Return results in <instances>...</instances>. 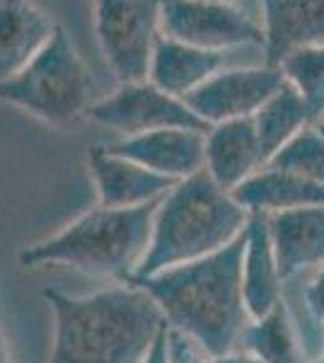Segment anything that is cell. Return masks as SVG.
Masks as SVG:
<instances>
[{
  "instance_id": "52a82bcc",
  "label": "cell",
  "mask_w": 324,
  "mask_h": 363,
  "mask_svg": "<svg viewBox=\"0 0 324 363\" xmlns=\"http://www.w3.org/2000/svg\"><path fill=\"white\" fill-rule=\"evenodd\" d=\"M162 37L203 51L267 46L264 27L230 0H162Z\"/></svg>"
},
{
  "instance_id": "484cf974",
  "label": "cell",
  "mask_w": 324,
  "mask_h": 363,
  "mask_svg": "<svg viewBox=\"0 0 324 363\" xmlns=\"http://www.w3.org/2000/svg\"><path fill=\"white\" fill-rule=\"evenodd\" d=\"M211 363H262V361H259L255 354H250V351L235 349L223 356H211Z\"/></svg>"
},
{
  "instance_id": "2e32d148",
  "label": "cell",
  "mask_w": 324,
  "mask_h": 363,
  "mask_svg": "<svg viewBox=\"0 0 324 363\" xmlns=\"http://www.w3.org/2000/svg\"><path fill=\"white\" fill-rule=\"evenodd\" d=\"M230 194L252 216H274L284 211L324 206L322 182L274 167H262Z\"/></svg>"
},
{
  "instance_id": "44dd1931",
  "label": "cell",
  "mask_w": 324,
  "mask_h": 363,
  "mask_svg": "<svg viewBox=\"0 0 324 363\" xmlns=\"http://www.w3.org/2000/svg\"><path fill=\"white\" fill-rule=\"evenodd\" d=\"M279 68L308 104L315 124H320L324 119V46H298L281 58Z\"/></svg>"
},
{
  "instance_id": "9a60e30c",
  "label": "cell",
  "mask_w": 324,
  "mask_h": 363,
  "mask_svg": "<svg viewBox=\"0 0 324 363\" xmlns=\"http://www.w3.org/2000/svg\"><path fill=\"white\" fill-rule=\"evenodd\" d=\"M284 279L276 262L267 216H252L245 230L242 296L252 320H262L284 301Z\"/></svg>"
},
{
  "instance_id": "d4e9b609",
  "label": "cell",
  "mask_w": 324,
  "mask_h": 363,
  "mask_svg": "<svg viewBox=\"0 0 324 363\" xmlns=\"http://www.w3.org/2000/svg\"><path fill=\"white\" fill-rule=\"evenodd\" d=\"M145 363H169V327L162 332V337L157 339V344L152 347Z\"/></svg>"
},
{
  "instance_id": "5bb4252c",
  "label": "cell",
  "mask_w": 324,
  "mask_h": 363,
  "mask_svg": "<svg viewBox=\"0 0 324 363\" xmlns=\"http://www.w3.org/2000/svg\"><path fill=\"white\" fill-rule=\"evenodd\" d=\"M56 32L58 25L34 0H0V83L22 73Z\"/></svg>"
},
{
  "instance_id": "7a4b0ae2",
  "label": "cell",
  "mask_w": 324,
  "mask_h": 363,
  "mask_svg": "<svg viewBox=\"0 0 324 363\" xmlns=\"http://www.w3.org/2000/svg\"><path fill=\"white\" fill-rule=\"evenodd\" d=\"M54 315L49 363H145L167 330L157 303L133 284L90 296L44 291Z\"/></svg>"
},
{
  "instance_id": "cb8c5ba5",
  "label": "cell",
  "mask_w": 324,
  "mask_h": 363,
  "mask_svg": "<svg viewBox=\"0 0 324 363\" xmlns=\"http://www.w3.org/2000/svg\"><path fill=\"white\" fill-rule=\"evenodd\" d=\"M303 301H305V308H308L310 318L315 320L317 325L324 327V267L317 269L315 277L310 279V284L305 286Z\"/></svg>"
},
{
  "instance_id": "9c48e42d",
  "label": "cell",
  "mask_w": 324,
  "mask_h": 363,
  "mask_svg": "<svg viewBox=\"0 0 324 363\" xmlns=\"http://www.w3.org/2000/svg\"><path fill=\"white\" fill-rule=\"evenodd\" d=\"M286 85L279 66L223 68L184 97L189 109L208 126L233 119H250Z\"/></svg>"
},
{
  "instance_id": "30bf717a",
  "label": "cell",
  "mask_w": 324,
  "mask_h": 363,
  "mask_svg": "<svg viewBox=\"0 0 324 363\" xmlns=\"http://www.w3.org/2000/svg\"><path fill=\"white\" fill-rule=\"evenodd\" d=\"M206 133L194 128H160L107 143V148L150 172L181 182L206 169Z\"/></svg>"
},
{
  "instance_id": "7c38bea8",
  "label": "cell",
  "mask_w": 324,
  "mask_h": 363,
  "mask_svg": "<svg viewBox=\"0 0 324 363\" xmlns=\"http://www.w3.org/2000/svg\"><path fill=\"white\" fill-rule=\"evenodd\" d=\"M284 284L324 267V206L267 216Z\"/></svg>"
},
{
  "instance_id": "8992f818",
  "label": "cell",
  "mask_w": 324,
  "mask_h": 363,
  "mask_svg": "<svg viewBox=\"0 0 324 363\" xmlns=\"http://www.w3.org/2000/svg\"><path fill=\"white\" fill-rule=\"evenodd\" d=\"M95 32L119 85L143 83L162 37V0H95Z\"/></svg>"
},
{
  "instance_id": "4316f807",
  "label": "cell",
  "mask_w": 324,
  "mask_h": 363,
  "mask_svg": "<svg viewBox=\"0 0 324 363\" xmlns=\"http://www.w3.org/2000/svg\"><path fill=\"white\" fill-rule=\"evenodd\" d=\"M0 363H8V354H5V339H3V332H0Z\"/></svg>"
},
{
  "instance_id": "ffe728a7",
  "label": "cell",
  "mask_w": 324,
  "mask_h": 363,
  "mask_svg": "<svg viewBox=\"0 0 324 363\" xmlns=\"http://www.w3.org/2000/svg\"><path fill=\"white\" fill-rule=\"evenodd\" d=\"M262 140L264 160H271V155L279 153L291 138H296L303 128L315 124L308 104L298 95V90L291 83H286L274 97L252 116Z\"/></svg>"
},
{
  "instance_id": "8fae6325",
  "label": "cell",
  "mask_w": 324,
  "mask_h": 363,
  "mask_svg": "<svg viewBox=\"0 0 324 363\" xmlns=\"http://www.w3.org/2000/svg\"><path fill=\"white\" fill-rule=\"evenodd\" d=\"M92 182L97 186L99 206L104 208H138L160 201L177 184L174 179L155 174L138 162L111 153L107 145H95L87 155Z\"/></svg>"
},
{
  "instance_id": "277c9868",
  "label": "cell",
  "mask_w": 324,
  "mask_h": 363,
  "mask_svg": "<svg viewBox=\"0 0 324 363\" xmlns=\"http://www.w3.org/2000/svg\"><path fill=\"white\" fill-rule=\"evenodd\" d=\"M160 201L138 208H90L51 238L22 250L20 262L25 267L61 264L126 284L138 274L150 250Z\"/></svg>"
},
{
  "instance_id": "7402d4cb",
  "label": "cell",
  "mask_w": 324,
  "mask_h": 363,
  "mask_svg": "<svg viewBox=\"0 0 324 363\" xmlns=\"http://www.w3.org/2000/svg\"><path fill=\"white\" fill-rule=\"evenodd\" d=\"M264 167L286 169L324 184V126L312 124L291 138Z\"/></svg>"
},
{
  "instance_id": "5b68a950",
  "label": "cell",
  "mask_w": 324,
  "mask_h": 363,
  "mask_svg": "<svg viewBox=\"0 0 324 363\" xmlns=\"http://www.w3.org/2000/svg\"><path fill=\"white\" fill-rule=\"evenodd\" d=\"M90 68L58 27L44 51L15 78L0 83V99L49 124H70L92 107Z\"/></svg>"
},
{
  "instance_id": "ac0fdd59",
  "label": "cell",
  "mask_w": 324,
  "mask_h": 363,
  "mask_svg": "<svg viewBox=\"0 0 324 363\" xmlns=\"http://www.w3.org/2000/svg\"><path fill=\"white\" fill-rule=\"evenodd\" d=\"M223 66H225L223 51H203L160 37L152 51L148 80L167 95L184 99L208 78H213L218 70H223Z\"/></svg>"
},
{
  "instance_id": "83f0119b",
  "label": "cell",
  "mask_w": 324,
  "mask_h": 363,
  "mask_svg": "<svg viewBox=\"0 0 324 363\" xmlns=\"http://www.w3.org/2000/svg\"><path fill=\"white\" fill-rule=\"evenodd\" d=\"M310 363H324V354H320V356H315V359H312Z\"/></svg>"
},
{
  "instance_id": "6da1fadb",
  "label": "cell",
  "mask_w": 324,
  "mask_h": 363,
  "mask_svg": "<svg viewBox=\"0 0 324 363\" xmlns=\"http://www.w3.org/2000/svg\"><path fill=\"white\" fill-rule=\"evenodd\" d=\"M242 255L245 235L211 257L133 277L128 284L157 303L169 330L189 337L208 356H223L242 347L252 322L242 296Z\"/></svg>"
},
{
  "instance_id": "4fadbf2b",
  "label": "cell",
  "mask_w": 324,
  "mask_h": 363,
  "mask_svg": "<svg viewBox=\"0 0 324 363\" xmlns=\"http://www.w3.org/2000/svg\"><path fill=\"white\" fill-rule=\"evenodd\" d=\"M264 160L255 119H233L208 128L206 133V172L218 186L233 191L259 172Z\"/></svg>"
},
{
  "instance_id": "3957f363",
  "label": "cell",
  "mask_w": 324,
  "mask_h": 363,
  "mask_svg": "<svg viewBox=\"0 0 324 363\" xmlns=\"http://www.w3.org/2000/svg\"><path fill=\"white\" fill-rule=\"evenodd\" d=\"M250 218V211L206 169L177 182L155 211L150 250L135 277H152L225 250L245 235Z\"/></svg>"
},
{
  "instance_id": "603a6c76",
  "label": "cell",
  "mask_w": 324,
  "mask_h": 363,
  "mask_svg": "<svg viewBox=\"0 0 324 363\" xmlns=\"http://www.w3.org/2000/svg\"><path fill=\"white\" fill-rule=\"evenodd\" d=\"M169 363H211V356L189 337L169 330Z\"/></svg>"
},
{
  "instance_id": "d6986e66",
  "label": "cell",
  "mask_w": 324,
  "mask_h": 363,
  "mask_svg": "<svg viewBox=\"0 0 324 363\" xmlns=\"http://www.w3.org/2000/svg\"><path fill=\"white\" fill-rule=\"evenodd\" d=\"M242 349L262 363H310L286 301H281L267 318L247 325Z\"/></svg>"
},
{
  "instance_id": "ba28073f",
  "label": "cell",
  "mask_w": 324,
  "mask_h": 363,
  "mask_svg": "<svg viewBox=\"0 0 324 363\" xmlns=\"http://www.w3.org/2000/svg\"><path fill=\"white\" fill-rule=\"evenodd\" d=\"M85 116L99 126L121 133L123 138L160 128H194V131L211 128L191 112L184 99L167 95L150 80L119 85L111 95L92 102Z\"/></svg>"
},
{
  "instance_id": "e0dca14e",
  "label": "cell",
  "mask_w": 324,
  "mask_h": 363,
  "mask_svg": "<svg viewBox=\"0 0 324 363\" xmlns=\"http://www.w3.org/2000/svg\"><path fill=\"white\" fill-rule=\"evenodd\" d=\"M262 10L269 66L298 46H324V0H262Z\"/></svg>"
}]
</instances>
